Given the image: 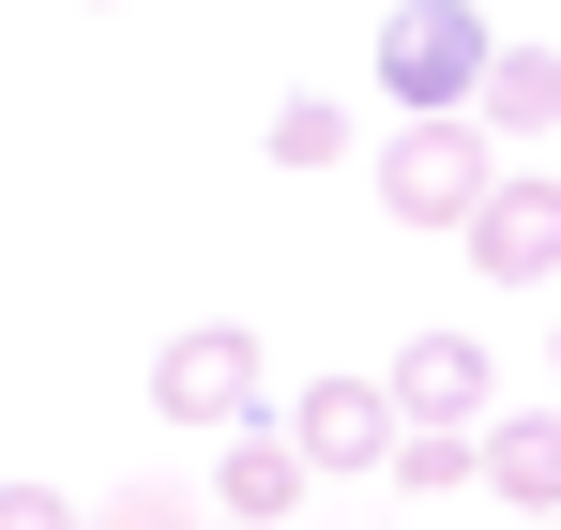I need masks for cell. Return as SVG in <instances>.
I'll use <instances>...</instances> for the list:
<instances>
[{
  "label": "cell",
  "mask_w": 561,
  "mask_h": 530,
  "mask_svg": "<svg viewBox=\"0 0 561 530\" xmlns=\"http://www.w3.org/2000/svg\"><path fill=\"white\" fill-rule=\"evenodd\" d=\"M379 212H394V228H470V212H485V182H501V122H485V106H425V122H394V137H379Z\"/></svg>",
  "instance_id": "6da1fadb"
},
{
  "label": "cell",
  "mask_w": 561,
  "mask_h": 530,
  "mask_svg": "<svg viewBox=\"0 0 561 530\" xmlns=\"http://www.w3.org/2000/svg\"><path fill=\"white\" fill-rule=\"evenodd\" d=\"M485 61H501V46H485V15H470V0H394V15H379V91H394V122L470 106Z\"/></svg>",
  "instance_id": "7a4b0ae2"
},
{
  "label": "cell",
  "mask_w": 561,
  "mask_h": 530,
  "mask_svg": "<svg viewBox=\"0 0 561 530\" xmlns=\"http://www.w3.org/2000/svg\"><path fill=\"white\" fill-rule=\"evenodd\" d=\"M152 410H168V425H213V440L259 425V334H243V319H183V334L152 349Z\"/></svg>",
  "instance_id": "3957f363"
},
{
  "label": "cell",
  "mask_w": 561,
  "mask_h": 530,
  "mask_svg": "<svg viewBox=\"0 0 561 530\" xmlns=\"http://www.w3.org/2000/svg\"><path fill=\"white\" fill-rule=\"evenodd\" d=\"M288 440L319 454V485H365V470H394L410 410H394V379H304L288 394Z\"/></svg>",
  "instance_id": "277c9868"
},
{
  "label": "cell",
  "mask_w": 561,
  "mask_h": 530,
  "mask_svg": "<svg viewBox=\"0 0 561 530\" xmlns=\"http://www.w3.org/2000/svg\"><path fill=\"white\" fill-rule=\"evenodd\" d=\"M304 485H319V454L288 440V410H259V425L213 440V516H228V530H288V516H304Z\"/></svg>",
  "instance_id": "5b68a950"
},
{
  "label": "cell",
  "mask_w": 561,
  "mask_h": 530,
  "mask_svg": "<svg viewBox=\"0 0 561 530\" xmlns=\"http://www.w3.org/2000/svg\"><path fill=\"white\" fill-rule=\"evenodd\" d=\"M470 243V273H485V288H561V182H485V212H470L456 228Z\"/></svg>",
  "instance_id": "8992f818"
},
{
  "label": "cell",
  "mask_w": 561,
  "mask_h": 530,
  "mask_svg": "<svg viewBox=\"0 0 561 530\" xmlns=\"http://www.w3.org/2000/svg\"><path fill=\"white\" fill-rule=\"evenodd\" d=\"M394 379V410L410 425H501V379H485V334H410V349L379 364Z\"/></svg>",
  "instance_id": "52a82bcc"
},
{
  "label": "cell",
  "mask_w": 561,
  "mask_h": 530,
  "mask_svg": "<svg viewBox=\"0 0 561 530\" xmlns=\"http://www.w3.org/2000/svg\"><path fill=\"white\" fill-rule=\"evenodd\" d=\"M485 485H501L516 516H561V410H516V425H485Z\"/></svg>",
  "instance_id": "ba28073f"
},
{
  "label": "cell",
  "mask_w": 561,
  "mask_h": 530,
  "mask_svg": "<svg viewBox=\"0 0 561 530\" xmlns=\"http://www.w3.org/2000/svg\"><path fill=\"white\" fill-rule=\"evenodd\" d=\"M470 106H485V122H501V137H547V122H561V61H547V46H501V61H485V91H470Z\"/></svg>",
  "instance_id": "9c48e42d"
},
{
  "label": "cell",
  "mask_w": 561,
  "mask_h": 530,
  "mask_svg": "<svg viewBox=\"0 0 561 530\" xmlns=\"http://www.w3.org/2000/svg\"><path fill=\"white\" fill-rule=\"evenodd\" d=\"M379 485H410V500H456V485H485V425H410Z\"/></svg>",
  "instance_id": "30bf717a"
},
{
  "label": "cell",
  "mask_w": 561,
  "mask_h": 530,
  "mask_svg": "<svg viewBox=\"0 0 561 530\" xmlns=\"http://www.w3.org/2000/svg\"><path fill=\"white\" fill-rule=\"evenodd\" d=\"M274 168H350V106L334 91H288L274 106Z\"/></svg>",
  "instance_id": "8fae6325"
},
{
  "label": "cell",
  "mask_w": 561,
  "mask_h": 530,
  "mask_svg": "<svg viewBox=\"0 0 561 530\" xmlns=\"http://www.w3.org/2000/svg\"><path fill=\"white\" fill-rule=\"evenodd\" d=\"M92 530H213V500H183V485H122Z\"/></svg>",
  "instance_id": "7c38bea8"
},
{
  "label": "cell",
  "mask_w": 561,
  "mask_h": 530,
  "mask_svg": "<svg viewBox=\"0 0 561 530\" xmlns=\"http://www.w3.org/2000/svg\"><path fill=\"white\" fill-rule=\"evenodd\" d=\"M0 530H92V516H77L61 485H0Z\"/></svg>",
  "instance_id": "4fadbf2b"
},
{
  "label": "cell",
  "mask_w": 561,
  "mask_h": 530,
  "mask_svg": "<svg viewBox=\"0 0 561 530\" xmlns=\"http://www.w3.org/2000/svg\"><path fill=\"white\" fill-rule=\"evenodd\" d=\"M516 530H561V516H516Z\"/></svg>",
  "instance_id": "5bb4252c"
}]
</instances>
